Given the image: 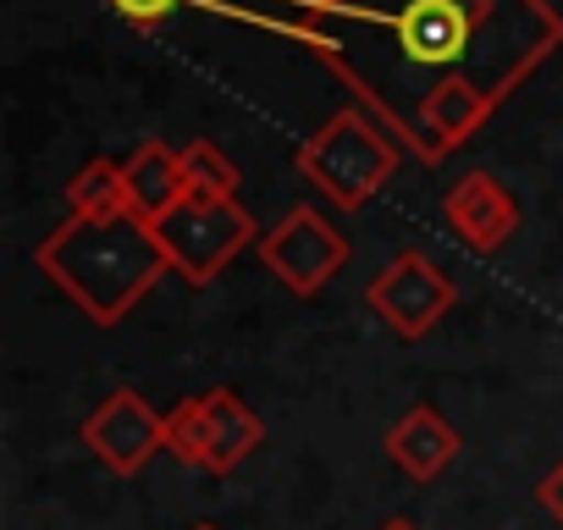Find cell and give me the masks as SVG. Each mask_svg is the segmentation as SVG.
<instances>
[{"label": "cell", "instance_id": "5b68a950", "mask_svg": "<svg viewBox=\"0 0 563 530\" xmlns=\"http://www.w3.org/2000/svg\"><path fill=\"white\" fill-rule=\"evenodd\" d=\"M265 442V420L232 393V387H205L166 409V453L183 470L199 475H232L254 448Z\"/></svg>", "mask_w": 563, "mask_h": 530}, {"label": "cell", "instance_id": "277c9868", "mask_svg": "<svg viewBox=\"0 0 563 530\" xmlns=\"http://www.w3.org/2000/svg\"><path fill=\"white\" fill-rule=\"evenodd\" d=\"M155 238H161V249H166V265H172L188 288H210L243 249L260 243V227H254V216H249L238 199L188 188V194L155 221Z\"/></svg>", "mask_w": 563, "mask_h": 530}, {"label": "cell", "instance_id": "52a82bcc", "mask_svg": "<svg viewBox=\"0 0 563 530\" xmlns=\"http://www.w3.org/2000/svg\"><path fill=\"white\" fill-rule=\"evenodd\" d=\"M254 254H260V265H265V272L288 288V294L316 299V294H327V288L338 283V272L349 265V238H343L316 205H294L276 227L260 232Z\"/></svg>", "mask_w": 563, "mask_h": 530}, {"label": "cell", "instance_id": "3957f363", "mask_svg": "<svg viewBox=\"0 0 563 530\" xmlns=\"http://www.w3.org/2000/svg\"><path fill=\"white\" fill-rule=\"evenodd\" d=\"M404 144L365 111V106H343L332 111L299 150L294 166L310 188H321L338 210H365L393 177H398Z\"/></svg>", "mask_w": 563, "mask_h": 530}, {"label": "cell", "instance_id": "6da1fadb", "mask_svg": "<svg viewBox=\"0 0 563 530\" xmlns=\"http://www.w3.org/2000/svg\"><path fill=\"white\" fill-rule=\"evenodd\" d=\"M232 12L299 40L420 166L459 155L563 45L552 0H276Z\"/></svg>", "mask_w": 563, "mask_h": 530}, {"label": "cell", "instance_id": "9a60e30c", "mask_svg": "<svg viewBox=\"0 0 563 530\" xmlns=\"http://www.w3.org/2000/svg\"><path fill=\"white\" fill-rule=\"evenodd\" d=\"M536 503H541V508H547V514L563 525V459H558V464L541 475V486H536Z\"/></svg>", "mask_w": 563, "mask_h": 530}, {"label": "cell", "instance_id": "5bb4252c", "mask_svg": "<svg viewBox=\"0 0 563 530\" xmlns=\"http://www.w3.org/2000/svg\"><path fill=\"white\" fill-rule=\"evenodd\" d=\"M106 7L128 23V29H139V34H155L172 12H183V7H205V0H106Z\"/></svg>", "mask_w": 563, "mask_h": 530}, {"label": "cell", "instance_id": "9c48e42d", "mask_svg": "<svg viewBox=\"0 0 563 530\" xmlns=\"http://www.w3.org/2000/svg\"><path fill=\"white\" fill-rule=\"evenodd\" d=\"M442 221L453 227V238L470 249V254H497L514 232H519V199L486 177V172H464L448 194H442Z\"/></svg>", "mask_w": 563, "mask_h": 530}, {"label": "cell", "instance_id": "2e32d148", "mask_svg": "<svg viewBox=\"0 0 563 530\" xmlns=\"http://www.w3.org/2000/svg\"><path fill=\"white\" fill-rule=\"evenodd\" d=\"M376 530H420V525H415V519H404V514H398V519H382V525H376Z\"/></svg>", "mask_w": 563, "mask_h": 530}, {"label": "cell", "instance_id": "30bf717a", "mask_svg": "<svg viewBox=\"0 0 563 530\" xmlns=\"http://www.w3.org/2000/svg\"><path fill=\"white\" fill-rule=\"evenodd\" d=\"M382 453L393 459L398 475H409L415 486H431L448 464H459L464 437H459V426H453L442 409H431V404H409V409L387 426Z\"/></svg>", "mask_w": 563, "mask_h": 530}, {"label": "cell", "instance_id": "ba28073f", "mask_svg": "<svg viewBox=\"0 0 563 530\" xmlns=\"http://www.w3.org/2000/svg\"><path fill=\"white\" fill-rule=\"evenodd\" d=\"M78 437L89 442V453H95L111 475H139L155 453H166V415H161L144 393L117 387V393H106V398L84 415Z\"/></svg>", "mask_w": 563, "mask_h": 530}, {"label": "cell", "instance_id": "8992f818", "mask_svg": "<svg viewBox=\"0 0 563 530\" xmlns=\"http://www.w3.org/2000/svg\"><path fill=\"white\" fill-rule=\"evenodd\" d=\"M453 305H459V288H453V277L426 249H398L382 272L365 283V310L398 343H420L426 332H437Z\"/></svg>", "mask_w": 563, "mask_h": 530}, {"label": "cell", "instance_id": "7c38bea8", "mask_svg": "<svg viewBox=\"0 0 563 530\" xmlns=\"http://www.w3.org/2000/svg\"><path fill=\"white\" fill-rule=\"evenodd\" d=\"M67 210H73V216H117V210H133L122 161L95 155L89 166H78L73 183H67Z\"/></svg>", "mask_w": 563, "mask_h": 530}, {"label": "cell", "instance_id": "4fadbf2b", "mask_svg": "<svg viewBox=\"0 0 563 530\" xmlns=\"http://www.w3.org/2000/svg\"><path fill=\"white\" fill-rule=\"evenodd\" d=\"M183 166H188V188L227 194V199H238V188H243V172H238V161H232V155H221L210 139H194V144H183Z\"/></svg>", "mask_w": 563, "mask_h": 530}, {"label": "cell", "instance_id": "e0dca14e", "mask_svg": "<svg viewBox=\"0 0 563 530\" xmlns=\"http://www.w3.org/2000/svg\"><path fill=\"white\" fill-rule=\"evenodd\" d=\"M188 530H221V525H210V519H199V525H188Z\"/></svg>", "mask_w": 563, "mask_h": 530}, {"label": "cell", "instance_id": "7a4b0ae2", "mask_svg": "<svg viewBox=\"0 0 563 530\" xmlns=\"http://www.w3.org/2000/svg\"><path fill=\"white\" fill-rule=\"evenodd\" d=\"M34 265L95 327H122L172 272L155 221H144L139 210H117V216L67 210V221L34 249Z\"/></svg>", "mask_w": 563, "mask_h": 530}, {"label": "cell", "instance_id": "8fae6325", "mask_svg": "<svg viewBox=\"0 0 563 530\" xmlns=\"http://www.w3.org/2000/svg\"><path fill=\"white\" fill-rule=\"evenodd\" d=\"M122 172H128V199H133V210H139L144 221H161V216L188 194L183 150H172L166 139H144V144L122 161Z\"/></svg>", "mask_w": 563, "mask_h": 530}]
</instances>
